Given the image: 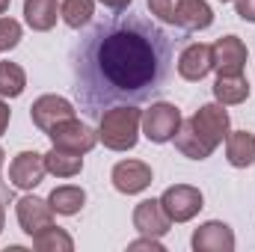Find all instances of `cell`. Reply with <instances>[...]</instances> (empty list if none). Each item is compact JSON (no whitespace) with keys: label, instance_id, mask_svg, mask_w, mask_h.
I'll use <instances>...</instances> for the list:
<instances>
[{"label":"cell","instance_id":"1","mask_svg":"<svg viewBox=\"0 0 255 252\" xmlns=\"http://www.w3.org/2000/svg\"><path fill=\"white\" fill-rule=\"evenodd\" d=\"M175 45L145 15L113 12L92 24L71 51L74 98L89 119L116 104H142L166 89Z\"/></svg>","mask_w":255,"mask_h":252},{"label":"cell","instance_id":"2","mask_svg":"<svg viewBox=\"0 0 255 252\" xmlns=\"http://www.w3.org/2000/svg\"><path fill=\"white\" fill-rule=\"evenodd\" d=\"M142 110L136 104H116L98 116V142L110 151H130L139 142Z\"/></svg>","mask_w":255,"mask_h":252},{"label":"cell","instance_id":"3","mask_svg":"<svg viewBox=\"0 0 255 252\" xmlns=\"http://www.w3.org/2000/svg\"><path fill=\"white\" fill-rule=\"evenodd\" d=\"M181 127V110L169 101H157L148 110H142V133L148 142H172Z\"/></svg>","mask_w":255,"mask_h":252},{"label":"cell","instance_id":"4","mask_svg":"<svg viewBox=\"0 0 255 252\" xmlns=\"http://www.w3.org/2000/svg\"><path fill=\"white\" fill-rule=\"evenodd\" d=\"M187 125L193 127V133L214 151L226 136H229V113H226V104H202L190 119Z\"/></svg>","mask_w":255,"mask_h":252},{"label":"cell","instance_id":"5","mask_svg":"<svg viewBox=\"0 0 255 252\" xmlns=\"http://www.w3.org/2000/svg\"><path fill=\"white\" fill-rule=\"evenodd\" d=\"M48 136H51L54 148H65V151H74V154H86L98 142V130H92L86 122H80L77 116L57 122L48 130Z\"/></svg>","mask_w":255,"mask_h":252},{"label":"cell","instance_id":"6","mask_svg":"<svg viewBox=\"0 0 255 252\" xmlns=\"http://www.w3.org/2000/svg\"><path fill=\"white\" fill-rule=\"evenodd\" d=\"M160 205H163V211H166V217H169L172 223H187V220H193V217L205 208V199H202V190L199 187L172 184V187L163 190Z\"/></svg>","mask_w":255,"mask_h":252},{"label":"cell","instance_id":"7","mask_svg":"<svg viewBox=\"0 0 255 252\" xmlns=\"http://www.w3.org/2000/svg\"><path fill=\"white\" fill-rule=\"evenodd\" d=\"M45 175H48V166H45V154H39V151H21L9 163V181L18 190L39 187L45 181Z\"/></svg>","mask_w":255,"mask_h":252},{"label":"cell","instance_id":"8","mask_svg":"<svg viewBox=\"0 0 255 252\" xmlns=\"http://www.w3.org/2000/svg\"><path fill=\"white\" fill-rule=\"evenodd\" d=\"M110 181H113V187L119 190V193L136 196V193H142L145 187H151L154 172L142 160H119L113 166V172H110Z\"/></svg>","mask_w":255,"mask_h":252},{"label":"cell","instance_id":"9","mask_svg":"<svg viewBox=\"0 0 255 252\" xmlns=\"http://www.w3.org/2000/svg\"><path fill=\"white\" fill-rule=\"evenodd\" d=\"M15 214H18V223L21 229L33 238L39 235L42 229L54 226V208L48 205V199H39V196H21L15 202Z\"/></svg>","mask_w":255,"mask_h":252},{"label":"cell","instance_id":"10","mask_svg":"<svg viewBox=\"0 0 255 252\" xmlns=\"http://www.w3.org/2000/svg\"><path fill=\"white\" fill-rule=\"evenodd\" d=\"M71 116H74V104L68 98H63V95H42L30 107V119H33V125L39 127L42 133H48L57 122L71 119Z\"/></svg>","mask_w":255,"mask_h":252},{"label":"cell","instance_id":"11","mask_svg":"<svg viewBox=\"0 0 255 252\" xmlns=\"http://www.w3.org/2000/svg\"><path fill=\"white\" fill-rule=\"evenodd\" d=\"M190 247L196 252H232L235 250V232L220 220H208L193 232Z\"/></svg>","mask_w":255,"mask_h":252},{"label":"cell","instance_id":"12","mask_svg":"<svg viewBox=\"0 0 255 252\" xmlns=\"http://www.w3.org/2000/svg\"><path fill=\"white\" fill-rule=\"evenodd\" d=\"M217 74H244L247 65V45L238 36H223L211 45Z\"/></svg>","mask_w":255,"mask_h":252},{"label":"cell","instance_id":"13","mask_svg":"<svg viewBox=\"0 0 255 252\" xmlns=\"http://www.w3.org/2000/svg\"><path fill=\"white\" fill-rule=\"evenodd\" d=\"M172 220L166 217L160 199H142L136 208H133V229L139 235H148V238H163L169 232Z\"/></svg>","mask_w":255,"mask_h":252},{"label":"cell","instance_id":"14","mask_svg":"<svg viewBox=\"0 0 255 252\" xmlns=\"http://www.w3.org/2000/svg\"><path fill=\"white\" fill-rule=\"evenodd\" d=\"M211 68H214V54H211V45H205V42L187 45L181 51V57H178V74L184 80H193L196 83V80L208 77Z\"/></svg>","mask_w":255,"mask_h":252},{"label":"cell","instance_id":"15","mask_svg":"<svg viewBox=\"0 0 255 252\" xmlns=\"http://www.w3.org/2000/svg\"><path fill=\"white\" fill-rule=\"evenodd\" d=\"M175 27L196 33V30H208L214 24V12L205 0H178V9H175Z\"/></svg>","mask_w":255,"mask_h":252},{"label":"cell","instance_id":"16","mask_svg":"<svg viewBox=\"0 0 255 252\" xmlns=\"http://www.w3.org/2000/svg\"><path fill=\"white\" fill-rule=\"evenodd\" d=\"M226 160L235 169H247L255 163V133L250 130H229L226 136Z\"/></svg>","mask_w":255,"mask_h":252},{"label":"cell","instance_id":"17","mask_svg":"<svg viewBox=\"0 0 255 252\" xmlns=\"http://www.w3.org/2000/svg\"><path fill=\"white\" fill-rule=\"evenodd\" d=\"M57 18H60L57 0H24V21L30 24V30L48 33V30H54Z\"/></svg>","mask_w":255,"mask_h":252},{"label":"cell","instance_id":"18","mask_svg":"<svg viewBox=\"0 0 255 252\" xmlns=\"http://www.w3.org/2000/svg\"><path fill=\"white\" fill-rule=\"evenodd\" d=\"M214 98L220 104H244L250 98V83L244 74H217L214 80Z\"/></svg>","mask_w":255,"mask_h":252},{"label":"cell","instance_id":"19","mask_svg":"<svg viewBox=\"0 0 255 252\" xmlns=\"http://www.w3.org/2000/svg\"><path fill=\"white\" fill-rule=\"evenodd\" d=\"M86 202V190L77 187V184H63V187H54L48 196V205L54 208V214H63V217H74Z\"/></svg>","mask_w":255,"mask_h":252},{"label":"cell","instance_id":"20","mask_svg":"<svg viewBox=\"0 0 255 252\" xmlns=\"http://www.w3.org/2000/svg\"><path fill=\"white\" fill-rule=\"evenodd\" d=\"M45 166L57 178H74L83 169V154H74V151H65V148H54L51 145V151L45 154Z\"/></svg>","mask_w":255,"mask_h":252},{"label":"cell","instance_id":"21","mask_svg":"<svg viewBox=\"0 0 255 252\" xmlns=\"http://www.w3.org/2000/svg\"><path fill=\"white\" fill-rule=\"evenodd\" d=\"M33 247L39 252H71L74 250V241H71V235L60 229V226H48V229H42L39 235H33Z\"/></svg>","mask_w":255,"mask_h":252},{"label":"cell","instance_id":"22","mask_svg":"<svg viewBox=\"0 0 255 252\" xmlns=\"http://www.w3.org/2000/svg\"><path fill=\"white\" fill-rule=\"evenodd\" d=\"M60 15L71 30H80L92 21L95 15V0H63L60 3Z\"/></svg>","mask_w":255,"mask_h":252},{"label":"cell","instance_id":"23","mask_svg":"<svg viewBox=\"0 0 255 252\" xmlns=\"http://www.w3.org/2000/svg\"><path fill=\"white\" fill-rule=\"evenodd\" d=\"M175 148L184 154V157H190V160H208L214 151L193 133V127L187 125V122H181V127H178V133H175Z\"/></svg>","mask_w":255,"mask_h":252},{"label":"cell","instance_id":"24","mask_svg":"<svg viewBox=\"0 0 255 252\" xmlns=\"http://www.w3.org/2000/svg\"><path fill=\"white\" fill-rule=\"evenodd\" d=\"M27 86V74L18 63H0V98H18Z\"/></svg>","mask_w":255,"mask_h":252},{"label":"cell","instance_id":"25","mask_svg":"<svg viewBox=\"0 0 255 252\" xmlns=\"http://www.w3.org/2000/svg\"><path fill=\"white\" fill-rule=\"evenodd\" d=\"M21 42V24L15 18H0V51H15Z\"/></svg>","mask_w":255,"mask_h":252},{"label":"cell","instance_id":"26","mask_svg":"<svg viewBox=\"0 0 255 252\" xmlns=\"http://www.w3.org/2000/svg\"><path fill=\"white\" fill-rule=\"evenodd\" d=\"M148 9L157 21L163 24H172L175 21V9H178V0H148Z\"/></svg>","mask_w":255,"mask_h":252},{"label":"cell","instance_id":"27","mask_svg":"<svg viewBox=\"0 0 255 252\" xmlns=\"http://www.w3.org/2000/svg\"><path fill=\"white\" fill-rule=\"evenodd\" d=\"M235 9H238V15L244 21L255 24V0H235Z\"/></svg>","mask_w":255,"mask_h":252},{"label":"cell","instance_id":"28","mask_svg":"<svg viewBox=\"0 0 255 252\" xmlns=\"http://www.w3.org/2000/svg\"><path fill=\"white\" fill-rule=\"evenodd\" d=\"M128 250H151V252H163V244L157 241V238H142V241H133V244H128Z\"/></svg>","mask_w":255,"mask_h":252},{"label":"cell","instance_id":"29","mask_svg":"<svg viewBox=\"0 0 255 252\" xmlns=\"http://www.w3.org/2000/svg\"><path fill=\"white\" fill-rule=\"evenodd\" d=\"M104 9H110V12H125V9H130V3L133 0H98Z\"/></svg>","mask_w":255,"mask_h":252},{"label":"cell","instance_id":"30","mask_svg":"<svg viewBox=\"0 0 255 252\" xmlns=\"http://www.w3.org/2000/svg\"><path fill=\"white\" fill-rule=\"evenodd\" d=\"M9 119H12V110H9V104L0 98V136L6 133V127H9Z\"/></svg>","mask_w":255,"mask_h":252},{"label":"cell","instance_id":"31","mask_svg":"<svg viewBox=\"0 0 255 252\" xmlns=\"http://www.w3.org/2000/svg\"><path fill=\"white\" fill-rule=\"evenodd\" d=\"M9 3H12V0H0V15H3V12L9 9Z\"/></svg>","mask_w":255,"mask_h":252},{"label":"cell","instance_id":"32","mask_svg":"<svg viewBox=\"0 0 255 252\" xmlns=\"http://www.w3.org/2000/svg\"><path fill=\"white\" fill-rule=\"evenodd\" d=\"M3 223H6V211H3V205H0V232H3Z\"/></svg>","mask_w":255,"mask_h":252},{"label":"cell","instance_id":"33","mask_svg":"<svg viewBox=\"0 0 255 252\" xmlns=\"http://www.w3.org/2000/svg\"><path fill=\"white\" fill-rule=\"evenodd\" d=\"M220 3H229V0H220Z\"/></svg>","mask_w":255,"mask_h":252}]
</instances>
